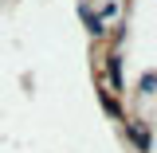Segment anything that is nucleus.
Returning <instances> with one entry per match:
<instances>
[{
	"mask_svg": "<svg viewBox=\"0 0 157 153\" xmlns=\"http://www.w3.org/2000/svg\"><path fill=\"white\" fill-rule=\"evenodd\" d=\"M130 137L137 141V149H149V134H145L141 126H130Z\"/></svg>",
	"mask_w": 157,
	"mask_h": 153,
	"instance_id": "f257e3e1",
	"label": "nucleus"
},
{
	"mask_svg": "<svg viewBox=\"0 0 157 153\" xmlns=\"http://www.w3.org/2000/svg\"><path fill=\"white\" fill-rule=\"evenodd\" d=\"M82 20H86V28H90V32H94V36H102V20H98V16H90V12H86V8H82Z\"/></svg>",
	"mask_w": 157,
	"mask_h": 153,
	"instance_id": "f03ea898",
	"label": "nucleus"
}]
</instances>
